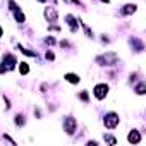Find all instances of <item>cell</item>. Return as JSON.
<instances>
[{"mask_svg": "<svg viewBox=\"0 0 146 146\" xmlns=\"http://www.w3.org/2000/svg\"><path fill=\"white\" fill-rule=\"evenodd\" d=\"M96 64H100V65H115L117 64V53L107 52L103 55H98L96 57Z\"/></svg>", "mask_w": 146, "mask_h": 146, "instance_id": "6da1fadb", "label": "cell"}, {"mask_svg": "<svg viewBox=\"0 0 146 146\" xmlns=\"http://www.w3.org/2000/svg\"><path fill=\"white\" fill-rule=\"evenodd\" d=\"M103 124H105V127H108V129H115V127L119 125V115H117L115 112L107 113L105 119H103Z\"/></svg>", "mask_w": 146, "mask_h": 146, "instance_id": "7a4b0ae2", "label": "cell"}, {"mask_svg": "<svg viewBox=\"0 0 146 146\" xmlns=\"http://www.w3.org/2000/svg\"><path fill=\"white\" fill-rule=\"evenodd\" d=\"M76 127H78V120H76L74 117H67V119L64 120V131H65L67 134H74V132H76Z\"/></svg>", "mask_w": 146, "mask_h": 146, "instance_id": "3957f363", "label": "cell"}, {"mask_svg": "<svg viewBox=\"0 0 146 146\" xmlns=\"http://www.w3.org/2000/svg\"><path fill=\"white\" fill-rule=\"evenodd\" d=\"M93 95H95L98 100H103V98L108 95V86H107L105 83L96 84V86H95V90H93Z\"/></svg>", "mask_w": 146, "mask_h": 146, "instance_id": "277c9868", "label": "cell"}, {"mask_svg": "<svg viewBox=\"0 0 146 146\" xmlns=\"http://www.w3.org/2000/svg\"><path fill=\"white\" fill-rule=\"evenodd\" d=\"M2 64H4L9 70H12V69L16 67V64H17V62H16V57H14L12 53H5V55H4V62H2Z\"/></svg>", "mask_w": 146, "mask_h": 146, "instance_id": "5b68a950", "label": "cell"}, {"mask_svg": "<svg viewBox=\"0 0 146 146\" xmlns=\"http://www.w3.org/2000/svg\"><path fill=\"white\" fill-rule=\"evenodd\" d=\"M43 14H45V19H46V21H50V23H55V21H57V17H58L57 9H53V7H46Z\"/></svg>", "mask_w": 146, "mask_h": 146, "instance_id": "8992f818", "label": "cell"}, {"mask_svg": "<svg viewBox=\"0 0 146 146\" xmlns=\"http://www.w3.org/2000/svg\"><path fill=\"white\" fill-rule=\"evenodd\" d=\"M127 141H129V143H132V144H137V143L141 141V134H139L137 131H131V132H129V136H127Z\"/></svg>", "mask_w": 146, "mask_h": 146, "instance_id": "52a82bcc", "label": "cell"}, {"mask_svg": "<svg viewBox=\"0 0 146 146\" xmlns=\"http://www.w3.org/2000/svg\"><path fill=\"white\" fill-rule=\"evenodd\" d=\"M65 21L69 23V26H70V31H72V33H76V31H78V21L74 19V16H70V14H69V16L65 17Z\"/></svg>", "mask_w": 146, "mask_h": 146, "instance_id": "ba28073f", "label": "cell"}, {"mask_svg": "<svg viewBox=\"0 0 146 146\" xmlns=\"http://www.w3.org/2000/svg\"><path fill=\"white\" fill-rule=\"evenodd\" d=\"M65 81L70 83V84H78V83H79V76H78V74H72V72H69V74H65Z\"/></svg>", "mask_w": 146, "mask_h": 146, "instance_id": "9c48e42d", "label": "cell"}, {"mask_svg": "<svg viewBox=\"0 0 146 146\" xmlns=\"http://www.w3.org/2000/svg\"><path fill=\"white\" fill-rule=\"evenodd\" d=\"M136 11H137V5L136 4H127V5H124L122 14H134Z\"/></svg>", "mask_w": 146, "mask_h": 146, "instance_id": "30bf717a", "label": "cell"}, {"mask_svg": "<svg viewBox=\"0 0 146 146\" xmlns=\"http://www.w3.org/2000/svg\"><path fill=\"white\" fill-rule=\"evenodd\" d=\"M14 19H16L17 23H24V21H26V16L17 9V11H14Z\"/></svg>", "mask_w": 146, "mask_h": 146, "instance_id": "8fae6325", "label": "cell"}, {"mask_svg": "<svg viewBox=\"0 0 146 146\" xmlns=\"http://www.w3.org/2000/svg\"><path fill=\"white\" fill-rule=\"evenodd\" d=\"M19 72H21L23 76H26L28 72H29V65H28V62H21V64H19Z\"/></svg>", "mask_w": 146, "mask_h": 146, "instance_id": "7c38bea8", "label": "cell"}, {"mask_svg": "<svg viewBox=\"0 0 146 146\" xmlns=\"http://www.w3.org/2000/svg\"><path fill=\"white\" fill-rule=\"evenodd\" d=\"M19 50H21L24 55H28V57H38V53H36V52H31V50H28V48H23L21 45H19Z\"/></svg>", "mask_w": 146, "mask_h": 146, "instance_id": "4fadbf2b", "label": "cell"}, {"mask_svg": "<svg viewBox=\"0 0 146 146\" xmlns=\"http://www.w3.org/2000/svg\"><path fill=\"white\" fill-rule=\"evenodd\" d=\"M136 93H137V95H144V93H146V84H144V83H139V84L136 86Z\"/></svg>", "mask_w": 146, "mask_h": 146, "instance_id": "5bb4252c", "label": "cell"}, {"mask_svg": "<svg viewBox=\"0 0 146 146\" xmlns=\"http://www.w3.org/2000/svg\"><path fill=\"white\" fill-rule=\"evenodd\" d=\"M24 124H26V120H24V115L17 113V115H16V125H19V127H21V125H24Z\"/></svg>", "mask_w": 146, "mask_h": 146, "instance_id": "9a60e30c", "label": "cell"}, {"mask_svg": "<svg viewBox=\"0 0 146 146\" xmlns=\"http://www.w3.org/2000/svg\"><path fill=\"white\" fill-rule=\"evenodd\" d=\"M9 7H11V11H17L19 7L16 5V2H14V0H9Z\"/></svg>", "mask_w": 146, "mask_h": 146, "instance_id": "2e32d148", "label": "cell"}, {"mask_svg": "<svg viewBox=\"0 0 146 146\" xmlns=\"http://www.w3.org/2000/svg\"><path fill=\"white\" fill-rule=\"evenodd\" d=\"M83 28H84V31H86V35H88L90 38H93V31H91V29H90V28H88L86 24H83Z\"/></svg>", "mask_w": 146, "mask_h": 146, "instance_id": "e0dca14e", "label": "cell"}, {"mask_svg": "<svg viewBox=\"0 0 146 146\" xmlns=\"http://www.w3.org/2000/svg\"><path fill=\"white\" fill-rule=\"evenodd\" d=\"M105 141L107 143H110V144H115L117 141H115V137H112V136H105Z\"/></svg>", "mask_w": 146, "mask_h": 146, "instance_id": "ac0fdd59", "label": "cell"}, {"mask_svg": "<svg viewBox=\"0 0 146 146\" xmlns=\"http://www.w3.org/2000/svg\"><path fill=\"white\" fill-rule=\"evenodd\" d=\"M79 98H81L83 102H88V93H86V91H83V93L79 95Z\"/></svg>", "mask_w": 146, "mask_h": 146, "instance_id": "d6986e66", "label": "cell"}, {"mask_svg": "<svg viewBox=\"0 0 146 146\" xmlns=\"http://www.w3.org/2000/svg\"><path fill=\"white\" fill-rule=\"evenodd\" d=\"M4 72H7V67L4 64H0V74H4Z\"/></svg>", "mask_w": 146, "mask_h": 146, "instance_id": "ffe728a7", "label": "cell"}, {"mask_svg": "<svg viewBox=\"0 0 146 146\" xmlns=\"http://www.w3.org/2000/svg\"><path fill=\"white\" fill-rule=\"evenodd\" d=\"M46 58H48V60H53V58H55V55H53L52 52H46Z\"/></svg>", "mask_w": 146, "mask_h": 146, "instance_id": "44dd1931", "label": "cell"}, {"mask_svg": "<svg viewBox=\"0 0 146 146\" xmlns=\"http://www.w3.org/2000/svg\"><path fill=\"white\" fill-rule=\"evenodd\" d=\"M46 43H48V45H53V43H55V40L50 36V38H46Z\"/></svg>", "mask_w": 146, "mask_h": 146, "instance_id": "7402d4cb", "label": "cell"}, {"mask_svg": "<svg viewBox=\"0 0 146 146\" xmlns=\"http://www.w3.org/2000/svg\"><path fill=\"white\" fill-rule=\"evenodd\" d=\"M0 36H2V28H0Z\"/></svg>", "mask_w": 146, "mask_h": 146, "instance_id": "603a6c76", "label": "cell"}, {"mask_svg": "<svg viewBox=\"0 0 146 146\" xmlns=\"http://www.w3.org/2000/svg\"><path fill=\"white\" fill-rule=\"evenodd\" d=\"M38 2H46V0H38Z\"/></svg>", "mask_w": 146, "mask_h": 146, "instance_id": "cb8c5ba5", "label": "cell"}]
</instances>
